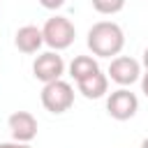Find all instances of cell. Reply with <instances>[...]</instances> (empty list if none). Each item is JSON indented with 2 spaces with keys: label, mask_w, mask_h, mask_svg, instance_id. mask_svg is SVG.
I'll return each mask as SVG.
<instances>
[{
  "label": "cell",
  "mask_w": 148,
  "mask_h": 148,
  "mask_svg": "<svg viewBox=\"0 0 148 148\" xmlns=\"http://www.w3.org/2000/svg\"><path fill=\"white\" fill-rule=\"evenodd\" d=\"M62 74H65V60H62V56H58V51H46V53L37 56L32 62V76L42 83L58 81V79H62Z\"/></svg>",
  "instance_id": "5"
},
{
  "label": "cell",
  "mask_w": 148,
  "mask_h": 148,
  "mask_svg": "<svg viewBox=\"0 0 148 148\" xmlns=\"http://www.w3.org/2000/svg\"><path fill=\"white\" fill-rule=\"evenodd\" d=\"M141 148H148V136H146V139L141 141Z\"/></svg>",
  "instance_id": "16"
},
{
  "label": "cell",
  "mask_w": 148,
  "mask_h": 148,
  "mask_svg": "<svg viewBox=\"0 0 148 148\" xmlns=\"http://www.w3.org/2000/svg\"><path fill=\"white\" fill-rule=\"evenodd\" d=\"M141 90H143V95L148 97V69H146V74H141Z\"/></svg>",
  "instance_id": "14"
},
{
  "label": "cell",
  "mask_w": 148,
  "mask_h": 148,
  "mask_svg": "<svg viewBox=\"0 0 148 148\" xmlns=\"http://www.w3.org/2000/svg\"><path fill=\"white\" fill-rule=\"evenodd\" d=\"M39 99H42V106L49 113H65L74 104V88H72V83L58 79V81L44 83Z\"/></svg>",
  "instance_id": "3"
},
{
  "label": "cell",
  "mask_w": 148,
  "mask_h": 148,
  "mask_svg": "<svg viewBox=\"0 0 148 148\" xmlns=\"http://www.w3.org/2000/svg\"><path fill=\"white\" fill-rule=\"evenodd\" d=\"M76 88H79V92H81L86 99H99V97H104L106 90H109V76L97 69V72L83 76L81 81H76Z\"/></svg>",
  "instance_id": "8"
},
{
  "label": "cell",
  "mask_w": 148,
  "mask_h": 148,
  "mask_svg": "<svg viewBox=\"0 0 148 148\" xmlns=\"http://www.w3.org/2000/svg\"><path fill=\"white\" fill-rule=\"evenodd\" d=\"M42 37L51 51H65L72 46L76 37V28L67 16H51L42 25Z\"/></svg>",
  "instance_id": "2"
},
{
  "label": "cell",
  "mask_w": 148,
  "mask_h": 148,
  "mask_svg": "<svg viewBox=\"0 0 148 148\" xmlns=\"http://www.w3.org/2000/svg\"><path fill=\"white\" fill-rule=\"evenodd\" d=\"M65 2H67V0H39V5H42L44 9H60Z\"/></svg>",
  "instance_id": "12"
},
{
  "label": "cell",
  "mask_w": 148,
  "mask_h": 148,
  "mask_svg": "<svg viewBox=\"0 0 148 148\" xmlns=\"http://www.w3.org/2000/svg\"><path fill=\"white\" fill-rule=\"evenodd\" d=\"M97 69H99V65H97V60H95L92 56H76V58L69 62V76H72L74 81H81L83 76L92 74V72H97Z\"/></svg>",
  "instance_id": "10"
},
{
  "label": "cell",
  "mask_w": 148,
  "mask_h": 148,
  "mask_svg": "<svg viewBox=\"0 0 148 148\" xmlns=\"http://www.w3.org/2000/svg\"><path fill=\"white\" fill-rule=\"evenodd\" d=\"M14 44L21 53H37L44 44V37H42V28L37 25H21L14 35Z\"/></svg>",
  "instance_id": "9"
},
{
  "label": "cell",
  "mask_w": 148,
  "mask_h": 148,
  "mask_svg": "<svg viewBox=\"0 0 148 148\" xmlns=\"http://www.w3.org/2000/svg\"><path fill=\"white\" fill-rule=\"evenodd\" d=\"M7 125H9L14 141H18V143H30L37 136V118L30 111H14L7 120Z\"/></svg>",
  "instance_id": "7"
},
{
  "label": "cell",
  "mask_w": 148,
  "mask_h": 148,
  "mask_svg": "<svg viewBox=\"0 0 148 148\" xmlns=\"http://www.w3.org/2000/svg\"><path fill=\"white\" fill-rule=\"evenodd\" d=\"M143 67L148 69V46H146V51H143Z\"/></svg>",
  "instance_id": "15"
},
{
  "label": "cell",
  "mask_w": 148,
  "mask_h": 148,
  "mask_svg": "<svg viewBox=\"0 0 148 148\" xmlns=\"http://www.w3.org/2000/svg\"><path fill=\"white\" fill-rule=\"evenodd\" d=\"M0 148H32L30 143H18V141H5L0 143Z\"/></svg>",
  "instance_id": "13"
},
{
  "label": "cell",
  "mask_w": 148,
  "mask_h": 148,
  "mask_svg": "<svg viewBox=\"0 0 148 148\" xmlns=\"http://www.w3.org/2000/svg\"><path fill=\"white\" fill-rule=\"evenodd\" d=\"M106 111L113 120H130L139 111V97L127 88H118L106 97Z\"/></svg>",
  "instance_id": "4"
},
{
  "label": "cell",
  "mask_w": 148,
  "mask_h": 148,
  "mask_svg": "<svg viewBox=\"0 0 148 148\" xmlns=\"http://www.w3.org/2000/svg\"><path fill=\"white\" fill-rule=\"evenodd\" d=\"M90 2H92V9H95V12L106 14V16L118 14V12H123V7H125V0H90Z\"/></svg>",
  "instance_id": "11"
},
{
  "label": "cell",
  "mask_w": 148,
  "mask_h": 148,
  "mask_svg": "<svg viewBox=\"0 0 148 148\" xmlns=\"http://www.w3.org/2000/svg\"><path fill=\"white\" fill-rule=\"evenodd\" d=\"M125 46V32L113 21H97L88 30V49L97 58L118 56Z\"/></svg>",
  "instance_id": "1"
},
{
  "label": "cell",
  "mask_w": 148,
  "mask_h": 148,
  "mask_svg": "<svg viewBox=\"0 0 148 148\" xmlns=\"http://www.w3.org/2000/svg\"><path fill=\"white\" fill-rule=\"evenodd\" d=\"M0 2H2V0H0Z\"/></svg>",
  "instance_id": "17"
},
{
  "label": "cell",
  "mask_w": 148,
  "mask_h": 148,
  "mask_svg": "<svg viewBox=\"0 0 148 148\" xmlns=\"http://www.w3.org/2000/svg\"><path fill=\"white\" fill-rule=\"evenodd\" d=\"M106 76L111 81H116L120 88H127V86H132L141 79V62L130 58V56H116L109 65Z\"/></svg>",
  "instance_id": "6"
}]
</instances>
